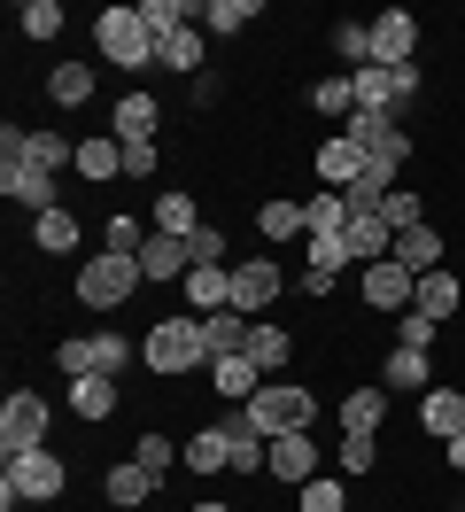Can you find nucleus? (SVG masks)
Segmentation results:
<instances>
[{
    "label": "nucleus",
    "instance_id": "nucleus-10",
    "mask_svg": "<svg viewBox=\"0 0 465 512\" xmlns=\"http://www.w3.org/2000/svg\"><path fill=\"white\" fill-rule=\"evenodd\" d=\"M357 78V109H396V101H411L419 94V63H403V70H349Z\"/></svg>",
    "mask_w": 465,
    "mask_h": 512
},
{
    "label": "nucleus",
    "instance_id": "nucleus-3",
    "mask_svg": "<svg viewBox=\"0 0 465 512\" xmlns=\"http://www.w3.org/2000/svg\"><path fill=\"white\" fill-rule=\"evenodd\" d=\"M93 47H101V63H117V70L155 63V32H148L140 8H101V16H93Z\"/></svg>",
    "mask_w": 465,
    "mask_h": 512
},
{
    "label": "nucleus",
    "instance_id": "nucleus-33",
    "mask_svg": "<svg viewBox=\"0 0 465 512\" xmlns=\"http://www.w3.org/2000/svg\"><path fill=\"white\" fill-rule=\"evenodd\" d=\"M179 458L194 466V474H225V466H233V443H225V427H202V435H194Z\"/></svg>",
    "mask_w": 465,
    "mask_h": 512
},
{
    "label": "nucleus",
    "instance_id": "nucleus-43",
    "mask_svg": "<svg viewBox=\"0 0 465 512\" xmlns=\"http://www.w3.org/2000/svg\"><path fill=\"white\" fill-rule=\"evenodd\" d=\"M132 458H140V466H148V474L163 481V474H171V458H179V443H171V435H155V427H148V435L132 443Z\"/></svg>",
    "mask_w": 465,
    "mask_h": 512
},
{
    "label": "nucleus",
    "instance_id": "nucleus-29",
    "mask_svg": "<svg viewBox=\"0 0 465 512\" xmlns=\"http://www.w3.org/2000/svg\"><path fill=\"white\" fill-rule=\"evenodd\" d=\"M31 249H39V256H70V249H78V218H70V210L31 218Z\"/></svg>",
    "mask_w": 465,
    "mask_h": 512
},
{
    "label": "nucleus",
    "instance_id": "nucleus-40",
    "mask_svg": "<svg viewBox=\"0 0 465 512\" xmlns=\"http://www.w3.org/2000/svg\"><path fill=\"white\" fill-rule=\"evenodd\" d=\"M380 218H388V233H411V225H427V194L396 187L388 202H380Z\"/></svg>",
    "mask_w": 465,
    "mask_h": 512
},
{
    "label": "nucleus",
    "instance_id": "nucleus-6",
    "mask_svg": "<svg viewBox=\"0 0 465 512\" xmlns=\"http://www.w3.org/2000/svg\"><path fill=\"white\" fill-rule=\"evenodd\" d=\"M0 450H8V458H24V450H47V404H39L31 388H16V396L0 404Z\"/></svg>",
    "mask_w": 465,
    "mask_h": 512
},
{
    "label": "nucleus",
    "instance_id": "nucleus-11",
    "mask_svg": "<svg viewBox=\"0 0 465 512\" xmlns=\"http://www.w3.org/2000/svg\"><path fill=\"white\" fill-rule=\"evenodd\" d=\"M357 179H365V148H357L349 132H326V140H318V187L349 194Z\"/></svg>",
    "mask_w": 465,
    "mask_h": 512
},
{
    "label": "nucleus",
    "instance_id": "nucleus-14",
    "mask_svg": "<svg viewBox=\"0 0 465 512\" xmlns=\"http://www.w3.org/2000/svg\"><path fill=\"white\" fill-rule=\"evenodd\" d=\"M179 288H186V303H194V319H210V311L233 303V264H194Z\"/></svg>",
    "mask_w": 465,
    "mask_h": 512
},
{
    "label": "nucleus",
    "instance_id": "nucleus-12",
    "mask_svg": "<svg viewBox=\"0 0 465 512\" xmlns=\"http://www.w3.org/2000/svg\"><path fill=\"white\" fill-rule=\"evenodd\" d=\"M264 474L287 481V489L318 481V443H310V427H303V435H272V458H264Z\"/></svg>",
    "mask_w": 465,
    "mask_h": 512
},
{
    "label": "nucleus",
    "instance_id": "nucleus-44",
    "mask_svg": "<svg viewBox=\"0 0 465 512\" xmlns=\"http://www.w3.org/2000/svg\"><path fill=\"white\" fill-rule=\"evenodd\" d=\"M295 505H303V512H349V497H341V481L318 474V481H303V489H295Z\"/></svg>",
    "mask_w": 465,
    "mask_h": 512
},
{
    "label": "nucleus",
    "instance_id": "nucleus-38",
    "mask_svg": "<svg viewBox=\"0 0 465 512\" xmlns=\"http://www.w3.org/2000/svg\"><path fill=\"white\" fill-rule=\"evenodd\" d=\"M310 109H318V117H357V78H318V86H310Z\"/></svg>",
    "mask_w": 465,
    "mask_h": 512
},
{
    "label": "nucleus",
    "instance_id": "nucleus-2",
    "mask_svg": "<svg viewBox=\"0 0 465 512\" xmlns=\"http://www.w3.org/2000/svg\"><path fill=\"white\" fill-rule=\"evenodd\" d=\"M140 357H148V373H163V381H179V373H210L202 319H155L148 342H140Z\"/></svg>",
    "mask_w": 465,
    "mask_h": 512
},
{
    "label": "nucleus",
    "instance_id": "nucleus-7",
    "mask_svg": "<svg viewBox=\"0 0 465 512\" xmlns=\"http://www.w3.org/2000/svg\"><path fill=\"white\" fill-rule=\"evenodd\" d=\"M349 140H357L365 163H380V171H396V163L411 156V140H403V125L388 109H357V117H349Z\"/></svg>",
    "mask_w": 465,
    "mask_h": 512
},
{
    "label": "nucleus",
    "instance_id": "nucleus-30",
    "mask_svg": "<svg viewBox=\"0 0 465 512\" xmlns=\"http://www.w3.org/2000/svg\"><path fill=\"white\" fill-rule=\"evenodd\" d=\"M70 412H78V419H109V412H117V381H109V373L70 381Z\"/></svg>",
    "mask_w": 465,
    "mask_h": 512
},
{
    "label": "nucleus",
    "instance_id": "nucleus-31",
    "mask_svg": "<svg viewBox=\"0 0 465 512\" xmlns=\"http://www.w3.org/2000/svg\"><path fill=\"white\" fill-rule=\"evenodd\" d=\"M380 388H388V396H396V388H434L427 381V350H388V365H380Z\"/></svg>",
    "mask_w": 465,
    "mask_h": 512
},
{
    "label": "nucleus",
    "instance_id": "nucleus-41",
    "mask_svg": "<svg viewBox=\"0 0 465 512\" xmlns=\"http://www.w3.org/2000/svg\"><path fill=\"white\" fill-rule=\"evenodd\" d=\"M248 16H264V8H256V0H210V8H202L210 32H248Z\"/></svg>",
    "mask_w": 465,
    "mask_h": 512
},
{
    "label": "nucleus",
    "instance_id": "nucleus-45",
    "mask_svg": "<svg viewBox=\"0 0 465 512\" xmlns=\"http://www.w3.org/2000/svg\"><path fill=\"white\" fill-rule=\"evenodd\" d=\"M101 249H117V256H140V249H148L140 218H124V210H117V218H109V233H101Z\"/></svg>",
    "mask_w": 465,
    "mask_h": 512
},
{
    "label": "nucleus",
    "instance_id": "nucleus-1",
    "mask_svg": "<svg viewBox=\"0 0 465 512\" xmlns=\"http://www.w3.org/2000/svg\"><path fill=\"white\" fill-rule=\"evenodd\" d=\"M140 288H148L140 256H117V249L78 256V303H86V311H117V303H132Z\"/></svg>",
    "mask_w": 465,
    "mask_h": 512
},
{
    "label": "nucleus",
    "instance_id": "nucleus-18",
    "mask_svg": "<svg viewBox=\"0 0 465 512\" xmlns=\"http://www.w3.org/2000/svg\"><path fill=\"white\" fill-rule=\"evenodd\" d=\"M341 249H349V264H380V256L396 249V233H388V218H357V210H349V225H341Z\"/></svg>",
    "mask_w": 465,
    "mask_h": 512
},
{
    "label": "nucleus",
    "instance_id": "nucleus-50",
    "mask_svg": "<svg viewBox=\"0 0 465 512\" xmlns=\"http://www.w3.org/2000/svg\"><path fill=\"white\" fill-rule=\"evenodd\" d=\"M55 365L70 373V381H86V373H93V342H62V350H55Z\"/></svg>",
    "mask_w": 465,
    "mask_h": 512
},
{
    "label": "nucleus",
    "instance_id": "nucleus-15",
    "mask_svg": "<svg viewBox=\"0 0 465 512\" xmlns=\"http://www.w3.org/2000/svg\"><path fill=\"white\" fill-rule=\"evenodd\" d=\"M0 194H8V202H24L31 218H47V210H62V202H55V171H31V163H16V171H0Z\"/></svg>",
    "mask_w": 465,
    "mask_h": 512
},
{
    "label": "nucleus",
    "instance_id": "nucleus-36",
    "mask_svg": "<svg viewBox=\"0 0 465 512\" xmlns=\"http://www.w3.org/2000/svg\"><path fill=\"white\" fill-rule=\"evenodd\" d=\"M155 233H179V241H194V233H202L194 194H163V202H155Z\"/></svg>",
    "mask_w": 465,
    "mask_h": 512
},
{
    "label": "nucleus",
    "instance_id": "nucleus-27",
    "mask_svg": "<svg viewBox=\"0 0 465 512\" xmlns=\"http://www.w3.org/2000/svg\"><path fill=\"white\" fill-rule=\"evenodd\" d=\"M155 63L202 78V32H194V24H186V32H163V39H155Z\"/></svg>",
    "mask_w": 465,
    "mask_h": 512
},
{
    "label": "nucleus",
    "instance_id": "nucleus-26",
    "mask_svg": "<svg viewBox=\"0 0 465 512\" xmlns=\"http://www.w3.org/2000/svg\"><path fill=\"white\" fill-rule=\"evenodd\" d=\"M458 272H419V303H411V311H427V319L434 326H442V319H450V311H458Z\"/></svg>",
    "mask_w": 465,
    "mask_h": 512
},
{
    "label": "nucleus",
    "instance_id": "nucleus-47",
    "mask_svg": "<svg viewBox=\"0 0 465 512\" xmlns=\"http://www.w3.org/2000/svg\"><path fill=\"white\" fill-rule=\"evenodd\" d=\"M380 466V443L372 435H341V474H372Z\"/></svg>",
    "mask_w": 465,
    "mask_h": 512
},
{
    "label": "nucleus",
    "instance_id": "nucleus-9",
    "mask_svg": "<svg viewBox=\"0 0 465 512\" xmlns=\"http://www.w3.org/2000/svg\"><path fill=\"white\" fill-rule=\"evenodd\" d=\"M365 303L372 311H411V303H419V272H411V264H396V256H380V264H365Z\"/></svg>",
    "mask_w": 465,
    "mask_h": 512
},
{
    "label": "nucleus",
    "instance_id": "nucleus-34",
    "mask_svg": "<svg viewBox=\"0 0 465 512\" xmlns=\"http://www.w3.org/2000/svg\"><path fill=\"white\" fill-rule=\"evenodd\" d=\"M24 163L31 171H62V163H78V140H62V132H24Z\"/></svg>",
    "mask_w": 465,
    "mask_h": 512
},
{
    "label": "nucleus",
    "instance_id": "nucleus-20",
    "mask_svg": "<svg viewBox=\"0 0 465 512\" xmlns=\"http://www.w3.org/2000/svg\"><path fill=\"white\" fill-rule=\"evenodd\" d=\"M140 272H148V280H186V272H194V249H186L179 233H148V249H140Z\"/></svg>",
    "mask_w": 465,
    "mask_h": 512
},
{
    "label": "nucleus",
    "instance_id": "nucleus-24",
    "mask_svg": "<svg viewBox=\"0 0 465 512\" xmlns=\"http://www.w3.org/2000/svg\"><path fill=\"white\" fill-rule=\"evenodd\" d=\"M241 357H256L264 373H279V365L295 357V334H287V326H272V319H256V326H248V350H241Z\"/></svg>",
    "mask_w": 465,
    "mask_h": 512
},
{
    "label": "nucleus",
    "instance_id": "nucleus-48",
    "mask_svg": "<svg viewBox=\"0 0 465 512\" xmlns=\"http://www.w3.org/2000/svg\"><path fill=\"white\" fill-rule=\"evenodd\" d=\"M16 16H24V32H31V39H55V32H62V8H55V0H24Z\"/></svg>",
    "mask_w": 465,
    "mask_h": 512
},
{
    "label": "nucleus",
    "instance_id": "nucleus-32",
    "mask_svg": "<svg viewBox=\"0 0 465 512\" xmlns=\"http://www.w3.org/2000/svg\"><path fill=\"white\" fill-rule=\"evenodd\" d=\"M256 225H264V249H272V241H303V233H310L303 202H256Z\"/></svg>",
    "mask_w": 465,
    "mask_h": 512
},
{
    "label": "nucleus",
    "instance_id": "nucleus-19",
    "mask_svg": "<svg viewBox=\"0 0 465 512\" xmlns=\"http://www.w3.org/2000/svg\"><path fill=\"white\" fill-rule=\"evenodd\" d=\"M419 427H427L434 443H450L465 427V388H427V396H419Z\"/></svg>",
    "mask_w": 465,
    "mask_h": 512
},
{
    "label": "nucleus",
    "instance_id": "nucleus-5",
    "mask_svg": "<svg viewBox=\"0 0 465 512\" xmlns=\"http://www.w3.org/2000/svg\"><path fill=\"white\" fill-rule=\"evenodd\" d=\"M55 505L62 497V458L55 450H24V458H8V505Z\"/></svg>",
    "mask_w": 465,
    "mask_h": 512
},
{
    "label": "nucleus",
    "instance_id": "nucleus-52",
    "mask_svg": "<svg viewBox=\"0 0 465 512\" xmlns=\"http://www.w3.org/2000/svg\"><path fill=\"white\" fill-rule=\"evenodd\" d=\"M186 249H194V264H225V233H217V225H202Z\"/></svg>",
    "mask_w": 465,
    "mask_h": 512
},
{
    "label": "nucleus",
    "instance_id": "nucleus-16",
    "mask_svg": "<svg viewBox=\"0 0 465 512\" xmlns=\"http://www.w3.org/2000/svg\"><path fill=\"white\" fill-rule=\"evenodd\" d=\"M210 388L225 396V404H256L264 365H256V357H210Z\"/></svg>",
    "mask_w": 465,
    "mask_h": 512
},
{
    "label": "nucleus",
    "instance_id": "nucleus-21",
    "mask_svg": "<svg viewBox=\"0 0 465 512\" xmlns=\"http://www.w3.org/2000/svg\"><path fill=\"white\" fill-rule=\"evenodd\" d=\"M101 497H109L117 512H132V505H148V497H155V474L140 466V458H124V466H109V481H101Z\"/></svg>",
    "mask_w": 465,
    "mask_h": 512
},
{
    "label": "nucleus",
    "instance_id": "nucleus-4",
    "mask_svg": "<svg viewBox=\"0 0 465 512\" xmlns=\"http://www.w3.org/2000/svg\"><path fill=\"white\" fill-rule=\"evenodd\" d=\"M248 419H256L264 435H303L310 419H318V396H310V388H287V381H264L256 404H248Z\"/></svg>",
    "mask_w": 465,
    "mask_h": 512
},
{
    "label": "nucleus",
    "instance_id": "nucleus-42",
    "mask_svg": "<svg viewBox=\"0 0 465 512\" xmlns=\"http://www.w3.org/2000/svg\"><path fill=\"white\" fill-rule=\"evenodd\" d=\"M93 342V373H109V381H117L124 365H132V342H124V334H86Z\"/></svg>",
    "mask_w": 465,
    "mask_h": 512
},
{
    "label": "nucleus",
    "instance_id": "nucleus-8",
    "mask_svg": "<svg viewBox=\"0 0 465 512\" xmlns=\"http://www.w3.org/2000/svg\"><path fill=\"white\" fill-rule=\"evenodd\" d=\"M372 63H380V70L419 63V16H411V8H388V16H372Z\"/></svg>",
    "mask_w": 465,
    "mask_h": 512
},
{
    "label": "nucleus",
    "instance_id": "nucleus-39",
    "mask_svg": "<svg viewBox=\"0 0 465 512\" xmlns=\"http://www.w3.org/2000/svg\"><path fill=\"white\" fill-rule=\"evenodd\" d=\"M140 16H148V32L163 39V32H186L202 8H194V0H140Z\"/></svg>",
    "mask_w": 465,
    "mask_h": 512
},
{
    "label": "nucleus",
    "instance_id": "nucleus-54",
    "mask_svg": "<svg viewBox=\"0 0 465 512\" xmlns=\"http://www.w3.org/2000/svg\"><path fill=\"white\" fill-rule=\"evenodd\" d=\"M194 512H241V505H217V497H202V505H194Z\"/></svg>",
    "mask_w": 465,
    "mask_h": 512
},
{
    "label": "nucleus",
    "instance_id": "nucleus-53",
    "mask_svg": "<svg viewBox=\"0 0 465 512\" xmlns=\"http://www.w3.org/2000/svg\"><path fill=\"white\" fill-rule=\"evenodd\" d=\"M450 474H465V427L450 435Z\"/></svg>",
    "mask_w": 465,
    "mask_h": 512
},
{
    "label": "nucleus",
    "instance_id": "nucleus-28",
    "mask_svg": "<svg viewBox=\"0 0 465 512\" xmlns=\"http://www.w3.org/2000/svg\"><path fill=\"white\" fill-rule=\"evenodd\" d=\"M303 225H310V241H334L341 225H349V202H341L334 187H318V194L303 202Z\"/></svg>",
    "mask_w": 465,
    "mask_h": 512
},
{
    "label": "nucleus",
    "instance_id": "nucleus-17",
    "mask_svg": "<svg viewBox=\"0 0 465 512\" xmlns=\"http://www.w3.org/2000/svg\"><path fill=\"white\" fill-rule=\"evenodd\" d=\"M109 140H155V125H163V101L148 94V86H132V94L117 101V117H109Z\"/></svg>",
    "mask_w": 465,
    "mask_h": 512
},
{
    "label": "nucleus",
    "instance_id": "nucleus-51",
    "mask_svg": "<svg viewBox=\"0 0 465 512\" xmlns=\"http://www.w3.org/2000/svg\"><path fill=\"white\" fill-rule=\"evenodd\" d=\"M155 171V140H124V179H148Z\"/></svg>",
    "mask_w": 465,
    "mask_h": 512
},
{
    "label": "nucleus",
    "instance_id": "nucleus-25",
    "mask_svg": "<svg viewBox=\"0 0 465 512\" xmlns=\"http://www.w3.org/2000/svg\"><path fill=\"white\" fill-rule=\"evenodd\" d=\"M396 264H411V272H442V233L434 225H411V233H396Z\"/></svg>",
    "mask_w": 465,
    "mask_h": 512
},
{
    "label": "nucleus",
    "instance_id": "nucleus-46",
    "mask_svg": "<svg viewBox=\"0 0 465 512\" xmlns=\"http://www.w3.org/2000/svg\"><path fill=\"white\" fill-rule=\"evenodd\" d=\"M334 47H341V63L372 70V24H341V32H334Z\"/></svg>",
    "mask_w": 465,
    "mask_h": 512
},
{
    "label": "nucleus",
    "instance_id": "nucleus-23",
    "mask_svg": "<svg viewBox=\"0 0 465 512\" xmlns=\"http://www.w3.org/2000/svg\"><path fill=\"white\" fill-rule=\"evenodd\" d=\"M388 419V388H349L341 396V435H372Z\"/></svg>",
    "mask_w": 465,
    "mask_h": 512
},
{
    "label": "nucleus",
    "instance_id": "nucleus-13",
    "mask_svg": "<svg viewBox=\"0 0 465 512\" xmlns=\"http://www.w3.org/2000/svg\"><path fill=\"white\" fill-rule=\"evenodd\" d=\"M272 295H279V264H272V256L233 264V311H241V319H264V311H272Z\"/></svg>",
    "mask_w": 465,
    "mask_h": 512
},
{
    "label": "nucleus",
    "instance_id": "nucleus-35",
    "mask_svg": "<svg viewBox=\"0 0 465 512\" xmlns=\"http://www.w3.org/2000/svg\"><path fill=\"white\" fill-rule=\"evenodd\" d=\"M78 179H124V140H78Z\"/></svg>",
    "mask_w": 465,
    "mask_h": 512
},
{
    "label": "nucleus",
    "instance_id": "nucleus-37",
    "mask_svg": "<svg viewBox=\"0 0 465 512\" xmlns=\"http://www.w3.org/2000/svg\"><path fill=\"white\" fill-rule=\"evenodd\" d=\"M47 101H62V109L93 101V70H86V63H62V70H47Z\"/></svg>",
    "mask_w": 465,
    "mask_h": 512
},
{
    "label": "nucleus",
    "instance_id": "nucleus-22",
    "mask_svg": "<svg viewBox=\"0 0 465 512\" xmlns=\"http://www.w3.org/2000/svg\"><path fill=\"white\" fill-rule=\"evenodd\" d=\"M248 326H256V319H241V311L225 303V311H210V319H202V350H210V357H241V350H248Z\"/></svg>",
    "mask_w": 465,
    "mask_h": 512
},
{
    "label": "nucleus",
    "instance_id": "nucleus-49",
    "mask_svg": "<svg viewBox=\"0 0 465 512\" xmlns=\"http://www.w3.org/2000/svg\"><path fill=\"white\" fill-rule=\"evenodd\" d=\"M396 342H403V350H427V342H434V319H427V311H403V319H396Z\"/></svg>",
    "mask_w": 465,
    "mask_h": 512
}]
</instances>
